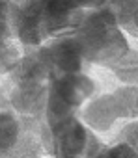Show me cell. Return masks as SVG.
<instances>
[{"mask_svg": "<svg viewBox=\"0 0 138 158\" xmlns=\"http://www.w3.org/2000/svg\"><path fill=\"white\" fill-rule=\"evenodd\" d=\"M71 35L77 39L84 60L90 63L110 65L129 50V43L116 23L114 11L106 4L88 10Z\"/></svg>", "mask_w": 138, "mask_h": 158, "instance_id": "obj_1", "label": "cell"}, {"mask_svg": "<svg viewBox=\"0 0 138 158\" xmlns=\"http://www.w3.org/2000/svg\"><path fill=\"white\" fill-rule=\"evenodd\" d=\"M93 89H95L93 80L82 71L52 76L49 80V93L43 110L47 125L58 123L67 115H73L75 110L92 97Z\"/></svg>", "mask_w": 138, "mask_h": 158, "instance_id": "obj_2", "label": "cell"}, {"mask_svg": "<svg viewBox=\"0 0 138 158\" xmlns=\"http://www.w3.org/2000/svg\"><path fill=\"white\" fill-rule=\"evenodd\" d=\"M45 132L50 152L56 156H101V141L75 114L47 125Z\"/></svg>", "mask_w": 138, "mask_h": 158, "instance_id": "obj_3", "label": "cell"}, {"mask_svg": "<svg viewBox=\"0 0 138 158\" xmlns=\"http://www.w3.org/2000/svg\"><path fill=\"white\" fill-rule=\"evenodd\" d=\"M119 117H136V84L92 101L82 112L84 123L95 130H108Z\"/></svg>", "mask_w": 138, "mask_h": 158, "instance_id": "obj_4", "label": "cell"}, {"mask_svg": "<svg viewBox=\"0 0 138 158\" xmlns=\"http://www.w3.org/2000/svg\"><path fill=\"white\" fill-rule=\"evenodd\" d=\"M10 23L13 35L26 47H39L50 37L45 0H10Z\"/></svg>", "mask_w": 138, "mask_h": 158, "instance_id": "obj_5", "label": "cell"}, {"mask_svg": "<svg viewBox=\"0 0 138 158\" xmlns=\"http://www.w3.org/2000/svg\"><path fill=\"white\" fill-rule=\"evenodd\" d=\"M36 54L41 60V63L45 65L49 78L58 76V74H65V73L82 71L84 61H86L77 39L71 34L49 37L45 41V45L36 50Z\"/></svg>", "mask_w": 138, "mask_h": 158, "instance_id": "obj_6", "label": "cell"}, {"mask_svg": "<svg viewBox=\"0 0 138 158\" xmlns=\"http://www.w3.org/2000/svg\"><path fill=\"white\" fill-rule=\"evenodd\" d=\"M105 6L101 0H45L47 26L50 37L71 34L88 10Z\"/></svg>", "mask_w": 138, "mask_h": 158, "instance_id": "obj_7", "label": "cell"}, {"mask_svg": "<svg viewBox=\"0 0 138 158\" xmlns=\"http://www.w3.org/2000/svg\"><path fill=\"white\" fill-rule=\"evenodd\" d=\"M47 93H49V80L13 82L11 104L19 114L36 117V115L43 114V110H45Z\"/></svg>", "mask_w": 138, "mask_h": 158, "instance_id": "obj_8", "label": "cell"}, {"mask_svg": "<svg viewBox=\"0 0 138 158\" xmlns=\"http://www.w3.org/2000/svg\"><path fill=\"white\" fill-rule=\"evenodd\" d=\"M106 6L114 11L118 26L136 35V0H108Z\"/></svg>", "mask_w": 138, "mask_h": 158, "instance_id": "obj_9", "label": "cell"}, {"mask_svg": "<svg viewBox=\"0 0 138 158\" xmlns=\"http://www.w3.org/2000/svg\"><path fill=\"white\" fill-rule=\"evenodd\" d=\"M21 123L10 112H0V152L13 149L19 141Z\"/></svg>", "mask_w": 138, "mask_h": 158, "instance_id": "obj_10", "label": "cell"}, {"mask_svg": "<svg viewBox=\"0 0 138 158\" xmlns=\"http://www.w3.org/2000/svg\"><path fill=\"white\" fill-rule=\"evenodd\" d=\"M110 69L123 84H136V50L123 52L118 60L110 63Z\"/></svg>", "mask_w": 138, "mask_h": 158, "instance_id": "obj_11", "label": "cell"}, {"mask_svg": "<svg viewBox=\"0 0 138 158\" xmlns=\"http://www.w3.org/2000/svg\"><path fill=\"white\" fill-rule=\"evenodd\" d=\"M21 52L13 41V34L0 35V73H10L19 61Z\"/></svg>", "mask_w": 138, "mask_h": 158, "instance_id": "obj_12", "label": "cell"}, {"mask_svg": "<svg viewBox=\"0 0 138 158\" xmlns=\"http://www.w3.org/2000/svg\"><path fill=\"white\" fill-rule=\"evenodd\" d=\"M101 154H103V156H127V158H131V156H136V147L119 141V143H114V145L108 147V149L103 147Z\"/></svg>", "mask_w": 138, "mask_h": 158, "instance_id": "obj_13", "label": "cell"}, {"mask_svg": "<svg viewBox=\"0 0 138 158\" xmlns=\"http://www.w3.org/2000/svg\"><path fill=\"white\" fill-rule=\"evenodd\" d=\"M123 136H127V139H125L123 143H129V145L136 147V121L125 127V130H123Z\"/></svg>", "mask_w": 138, "mask_h": 158, "instance_id": "obj_14", "label": "cell"}, {"mask_svg": "<svg viewBox=\"0 0 138 158\" xmlns=\"http://www.w3.org/2000/svg\"><path fill=\"white\" fill-rule=\"evenodd\" d=\"M101 2H103V4H106V2H108V0H101Z\"/></svg>", "mask_w": 138, "mask_h": 158, "instance_id": "obj_15", "label": "cell"}, {"mask_svg": "<svg viewBox=\"0 0 138 158\" xmlns=\"http://www.w3.org/2000/svg\"><path fill=\"white\" fill-rule=\"evenodd\" d=\"M4 2H10V0H4Z\"/></svg>", "mask_w": 138, "mask_h": 158, "instance_id": "obj_16", "label": "cell"}]
</instances>
